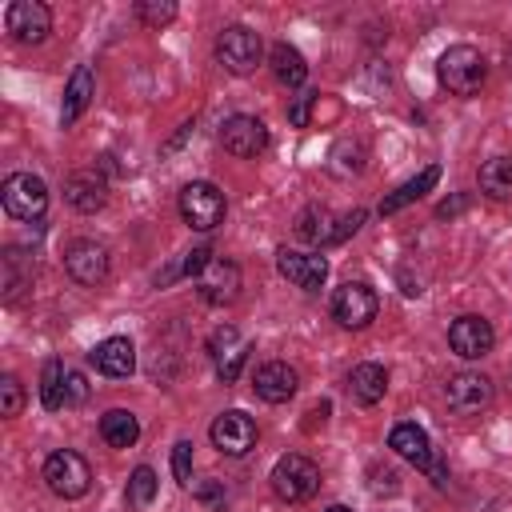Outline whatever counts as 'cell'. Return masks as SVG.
<instances>
[{"mask_svg":"<svg viewBox=\"0 0 512 512\" xmlns=\"http://www.w3.org/2000/svg\"><path fill=\"white\" fill-rule=\"evenodd\" d=\"M44 484L64 500H80L92 488V468H88V460L80 452L60 448V452H52L44 460Z\"/></svg>","mask_w":512,"mask_h":512,"instance_id":"obj_6","label":"cell"},{"mask_svg":"<svg viewBox=\"0 0 512 512\" xmlns=\"http://www.w3.org/2000/svg\"><path fill=\"white\" fill-rule=\"evenodd\" d=\"M488 76V60L480 56V48L472 44H452L440 52L436 60V80L452 92V96H476L484 88Z\"/></svg>","mask_w":512,"mask_h":512,"instance_id":"obj_1","label":"cell"},{"mask_svg":"<svg viewBox=\"0 0 512 512\" xmlns=\"http://www.w3.org/2000/svg\"><path fill=\"white\" fill-rule=\"evenodd\" d=\"M276 268L288 284L304 288V292H320L328 280V260L316 252H296V248H280L276 252Z\"/></svg>","mask_w":512,"mask_h":512,"instance_id":"obj_14","label":"cell"},{"mask_svg":"<svg viewBox=\"0 0 512 512\" xmlns=\"http://www.w3.org/2000/svg\"><path fill=\"white\" fill-rule=\"evenodd\" d=\"M436 180H440V164H428V168H420L412 180H404L396 192H388V196L380 200V216H392V212H400L404 204L420 200L424 192H432V188H436Z\"/></svg>","mask_w":512,"mask_h":512,"instance_id":"obj_23","label":"cell"},{"mask_svg":"<svg viewBox=\"0 0 512 512\" xmlns=\"http://www.w3.org/2000/svg\"><path fill=\"white\" fill-rule=\"evenodd\" d=\"M88 360H92V368H96L100 376L124 380V376H132V368H136V348H132L128 336H108V340H100V344L88 352Z\"/></svg>","mask_w":512,"mask_h":512,"instance_id":"obj_19","label":"cell"},{"mask_svg":"<svg viewBox=\"0 0 512 512\" xmlns=\"http://www.w3.org/2000/svg\"><path fill=\"white\" fill-rule=\"evenodd\" d=\"M260 56H264V44H260V36H256L252 28H244V24H232V28H224V32L216 36V64H220L224 72H232V76L256 72Z\"/></svg>","mask_w":512,"mask_h":512,"instance_id":"obj_5","label":"cell"},{"mask_svg":"<svg viewBox=\"0 0 512 512\" xmlns=\"http://www.w3.org/2000/svg\"><path fill=\"white\" fill-rule=\"evenodd\" d=\"M320 92H304V96H296V104L288 108V120L296 124V128H308V104L316 100Z\"/></svg>","mask_w":512,"mask_h":512,"instance_id":"obj_37","label":"cell"},{"mask_svg":"<svg viewBox=\"0 0 512 512\" xmlns=\"http://www.w3.org/2000/svg\"><path fill=\"white\" fill-rule=\"evenodd\" d=\"M224 212H228V200H224V192L216 184H208V180L184 184V192H180V216H184V224H192L196 232H212L224 220Z\"/></svg>","mask_w":512,"mask_h":512,"instance_id":"obj_7","label":"cell"},{"mask_svg":"<svg viewBox=\"0 0 512 512\" xmlns=\"http://www.w3.org/2000/svg\"><path fill=\"white\" fill-rule=\"evenodd\" d=\"M492 344H496V332H492V324L484 316H472L468 312V316H456L448 324V348L460 360H480V356L492 352Z\"/></svg>","mask_w":512,"mask_h":512,"instance_id":"obj_11","label":"cell"},{"mask_svg":"<svg viewBox=\"0 0 512 512\" xmlns=\"http://www.w3.org/2000/svg\"><path fill=\"white\" fill-rule=\"evenodd\" d=\"M296 384H300V376H296V368L284 364V360H268V364H260L256 376H252L256 396L268 400V404H284V400H292V396H296Z\"/></svg>","mask_w":512,"mask_h":512,"instance_id":"obj_20","label":"cell"},{"mask_svg":"<svg viewBox=\"0 0 512 512\" xmlns=\"http://www.w3.org/2000/svg\"><path fill=\"white\" fill-rule=\"evenodd\" d=\"M92 96H96V76H92V68H88V64H76V68H72V76H68V88H64L60 124H64V128H72V124L84 116V108L92 104Z\"/></svg>","mask_w":512,"mask_h":512,"instance_id":"obj_21","label":"cell"},{"mask_svg":"<svg viewBox=\"0 0 512 512\" xmlns=\"http://www.w3.org/2000/svg\"><path fill=\"white\" fill-rule=\"evenodd\" d=\"M64 268H68V276L76 284H88L92 288V284H100L108 276V248L96 244V240H76L64 252Z\"/></svg>","mask_w":512,"mask_h":512,"instance_id":"obj_15","label":"cell"},{"mask_svg":"<svg viewBox=\"0 0 512 512\" xmlns=\"http://www.w3.org/2000/svg\"><path fill=\"white\" fill-rule=\"evenodd\" d=\"M172 476H176V484L192 488V444L188 440H180L172 448Z\"/></svg>","mask_w":512,"mask_h":512,"instance_id":"obj_34","label":"cell"},{"mask_svg":"<svg viewBox=\"0 0 512 512\" xmlns=\"http://www.w3.org/2000/svg\"><path fill=\"white\" fill-rule=\"evenodd\" d=\"M460 208H464V196H456V200H444V204H440V208H436V216H440V220H444V216H456V212H460Z\"/></svg>","mask_w":512,"mask_h":512,"instance_id":"obj_39","label":"cell"},{"mask_svg":"<svg viewBox=\"0 0 512 512\" xmlns=\"http://www.w3.org/2000/svg\"><path fill=\"white\" fill-rule=\"evenodd\" d=\"M0 288H4V300H20L24 288H32V256L20 252V248H8L0 256Z\"/></svg>","mask_w":512,"mask_h":512,"instance_id":"obj_24","label":"cell"},{"mask_svg":"<svg viewBox=\"0 0 512 512\" xmlns=\"http://www.w3.org/2000/svg\"><path fill=\"white\" fill-rule=\"evenodd\" d=\"M192 128H196V124H184V128H180V136H176V140H168V144H164V152H176V148H180V144H184V140H188V136H192Z\"/></svg>","mask_w":512,"mask_h":512,"instance_id":"obj_40","label":"cell"},{"mask_svg":"<svg viewBox=\"0 0 512 512\" xmlns=\"http://www.w3.org/2000/svg\"><path fill=\"white\" fill-rule=\"evenodd\" d=\"M508 60H512V52H508Z\"/></svg>","mask_w":512,"mask_h":512,"instance_id":"obj_42","label":"cell"},{"mask_svg":"<svg viewBox=\"0 0 512 512\" xmlns=\"http://www.w3.org/2000/svg\"><path fill=\"white\" fill-rule=\"evenodd\" d=\"M40 404L48 412H60L68 404V372L60 360H48L44 372H40Z\"/></svg>","mask_w":512,"mask_h":512,"instance_id":"obj_29","label":"cell"},{"mask_svg":"<svg viewBox=\"0 0 512 512\" xmlns=\"http://www.w3.org/2000/svg\"><path fill=\"white\" fill-rule=\"evenodd\" d=\"M4 28H8V36L20 40V44H40V40L52 32V12H48L40 0H16V4H8V12H4Z\"/></svg>","mask_w":512,"mask_h":512,"instance_id":"obj_13","label":"cell"},{"mask_svg":"<svg viewBox=\"0 0 512 512\" xmlns=\"http://www.w3.org/2000/svg\"><path fill=\"white\" fill-rule=\"evenodd\" d=\"M192 496H196L200 504H208V508H216V512H224V504H228V492H224V480H192Z\"/></svg>","mask_w":512,"mask_h":512,"instance_id":"obj_33","label":"cell"},{"mask_svg":"<svg viewBox=\"0 0 512 512\" xmlns=\"http://www.w3.org/2000/svg\"><path fill=\"white\" fill-rule=\"evenodd\" d=\"M124 500H128V508H148L152 500H156V472L148 468V464H140L132 476H128V492H124Z\"/></svg>","mask_w":512,"mask_h":512,"instance_id":"obj_30","label":"cell"},{"mask_svg":"<svg viewBox=\"0 0 512 512\" xmlns=\"http://www.w3.org/2000/svg\"><path fill=\"white\" fill-rule=\"evenodd\" d=\"M348 392H352V400L356 404H380L384 400V392H388V372H384V364H356L352 372H348Z\"/></svg>","mask_w":512,"mask_h":512,"instance_id":"obj_22","label":"cell"},{"mask_svg":"<svg viewBox=\"0 0 512 512\" xmlns=\"http://www.w3.org/2000/svg\"><path fill=\"white\" fill-rule=\"evenodd\" d=\"M0 412H4L8 420L24 412V384H20L16 376H4V380H0Z\"/></svg>","mask_w":512,"mask_h":512,"instance_id":"obj_32","label":"cell"},{"mask_svg":"<svg viewBox=\"0 0 512 512\" xmlns=\"http://www.w3.org/2000/svg\"><path fill=\"white\" fill-rule=\"evenodd\" d=\"M208 260H212V252H208V248L200 244V248H192V252L184 256V264H180V272H184V276H200V272L208 268Z\"/></svg>","mask_w":512,"mask_h":512,"instance_id":"obj_36","label":"cell"},{"mask_svg":"<svg viewBox=\"0 0 512 512\" xmlns=\"http://www.w3.org/2000/svg\"><path fill=\"white\" fill-rule=\"evenodd\" d=\"M0 200H4V212H8V216L28 220V224H36V220L48 212V188H44V180L32 176V172H12V176H4Z\"/></svg>","mask_w":512,"mask_h":512,"instance_id":"obj_4","label":"cell"},{"mask_svg":"<svg viewBox=\"0 0 512 512\" xmlns=\"http://www.w3.org/2000/svg\"><path fill=\"white\" fill-rule=\"evenodd\" d=\"M136 16H140L148 28H164V24L176 20V4H172V0H144V4H136Z\"/></svg>","mask_w":512,"mask_h":512,"instance_id":"obj_31","label":"cell"},{"mask_svg":"<svg viewBox=\"0 0 512 512\" xmlns=\"http://www.w3.org/2000/svg\"><path fill=\"white\" fill-rule=\"evenodd\" d=\"M268 484H272L276 500H284V504H304V500H312L316 488H320V468H316L308 456L288 452V456H280V460L272 464Z\"/></svg>","mask_w":512,"mask_h":512,"instance_id":"obj_2","label":"cell"},{"mask_svg":"<svg viewBox=\"0 0 512 512\" xmlns=\"http://www.w3.org/2000/svg\"><path fill=\"white\" fill-rule=\"evenodd\" d=\"M376 312H380V300H376L372 284H364V280H348L332 296V316H336L340 328H352V332L368 328L376 320Z\"/></svg>","mask_w":512,"mask_h":512,"instance_id":"obj_8","label":"cell"},{"mask_svg":"<svg viewBox=\"0 0 512 512\" xmlns=\"http://www.w3.org/2000/svg\"><path fill=\"white\" fill-rule=\"evenodd\" d=\"M324 512H352V508H344V504H332V508H324Z\"/></svg>","mask_w":512,"mask_h":512,"instance_id":"obj_41","label":"cell"},{"mask_svg":"<svg viewBox=\"0 0 512 512\" xmlns=\"http://www.w3.org/2000/svg\"><path fill=\"white\" fill-rule=\"evenodd\" d=\"M208 436H212V448L216 452H224V456H248L256 448V420L248 412H240V408H228V412H220L212 420Z\"/></svg>","mask_w":512,"mask_h":512,"instance_id":"obj_9","label":"cell"},{"mask_svg":"<svg viewBox=\"0 0 512 512\" xmlns=\"http://www.w3.org/2000/svg\"><path fill=\"white\" fill-rule=\"evenodd\" d=\"M100 436H104V444H112V448H132V444L140 440V420H136L128 408H108V412L100 416Z\"/></svg>","mask_w":512,"mask_h":512,"instance_id":"obj_25","label":"cell"},{"mask_svg":"<svg viewBox=\"0 0 512 512\" xmlns=\"http://www.w3.org/2000/svg\"><path fill=\"white\" fill-rule=\"evenodd\" d=\"M360 224H364V208H352L348 216H340V220H336V232H332V244L348 240V236H352V232H356Z\"/></svg>","mask_w":512,"mask_h":512,"instance_id":"obj_35","label":"cell"},{"mask_svg":"<svg viewBox=\"0 0 512 512\" xmlns=\"http://www.w3.org/2000/svg\"><path fill=\"white\" fill-rule=\"evenodd\" d=\"M444 400L452 412L460 416H476L492 404V380L484 372H456L448 384H444Z\"/></svg>","mask_w":512,"mask_h":512,"instance_id":"obj_12","label":"cell"},{"mask_svg":"<svg viewBox=\"0 0 512 512\" xmlns=\"http://www.w3.org/2000/svg\"><path fill=\"white\" fill-rule=\"evenodd\" d=\"M196 288H200V296H204L208 304H232L236 292H240V268H236L232 260L212 256L208 268L196 276Z\"/></svg>","mask_w":512,"mask_h":512,"instance_id":"obj_17","label":"cell"},{"mask_svg":"<svg viewBox=\"0 0 512 512\" xmlns=\"http://www.w3.org/2000/svg\"><path fill=\"white\" fill-rule=\"evenodd\" d=\"M272 72H276V80H280L284 88H300V84L308 80V64H304L300 48H292L288 40L272 44Z\"/></svg>","mask_w":512,"mask_h":512,"instance_id":"obj_27","label":"cell"},{"mask_svg":"<svg viewBox=\"0 0 512 512\" xmlns=\"http://www.w3.org/2000/svg\"><path fill=\"white\" fill-rule=\"evenodd\" d=\"M388 448H392L396 456H404L408 464H416L420 472H428L436 488H448V468L436 460L432 440H428V432H424L420 424H408V420H404V424H396V428L388 432Z\"/></svg>","mask_w":512,"mask_h":512,"instance_id":"obj_3","label":"cell"},{"mask_svg":"<svg viewBox=\"0 0 512 512\" xmlns=\"http://www.w3.org/2000/svg\"><path fill=\"white\" fill-rule=\"evenodd\" d=\"M208 352H212L216 376H220L224 384H232V380L240 376L244 360H248V348H244V340H240V332H236L232 324H220V328L208 336Z\"/></svg>","mask_w":512,"mask_h":512,"instance_id":"obj_16","label":"cell"},{"mask_svg":"<svg viewBox=\"0 0 512 512\" xmlns=\"http://www.w3.org/2000/svg\"><path fill=\"white\" fill-rule=\"evenodd\" d=\"M476 184H480V192L492 196V200H512V160H508V156L484 160L480 172H476Z\"/></svg>","mask_w":512,"mask_h":512,"instance_id":"obj_26","label":"cell"},{"mask_svg":"<svg viewBox=\"0 0 512 512\" xmlns=\"http://www.w3.org/2000/svg\"><path fill=\"white\" fill-rule=\"evenodd\" d=\"M64 200L76 212H100L104 200H108V184H104V176L96 168H76L64 180Z\"/></svg>","mask_w":512,"mask_h":512,"instance_id":"obj_18","label":"cell"},{"mask_svg":"<svg viewBox=\"0 0 512 512\" xmlns=\"http://www.w3.org/2000/svg\"><path fill=\"white\" fill-rule=\"evenodd\" d=\"M88 400V380L80 372H68V404H84Z\"/></svg>","mask_w":512,"mask_h":512,"instance_id":"obj_38","label":"cell"},{"mask_svg":"<svg viewBox=\"0 0 512 512\" xmlns=\"http://www.w3.org/2000/svg\"><path fill=\"white\" fill-rule=\"evenodd\" d=\"M220 144H224V152H232L240 160H256L268 148V128H264V120L240 112L220 124Z\"/></svg>","mask_w":512,"mask_h":512,"instance_id":"obj_10","label":"cell"},{"mask_svg":"<svg viewBox=\"0 0 512 512\" xmlns=\"http://www.w3.org/2000/svg\"><path fill=\"white\" fill-rule=\"evenodd\" d=\"M332 224H336L332 212L320 208V204H312V208L300 212V220H296V236L308 240V244H320V248H324V244H332V232H336Z\"/></svg>","mask_w":512,"mask_h":512,"instance_id":"obj_28","label":"cell"}]
</instances>
